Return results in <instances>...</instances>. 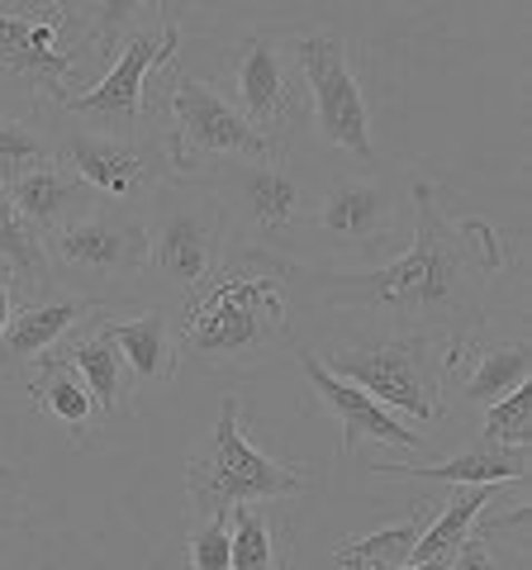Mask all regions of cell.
I'll return each instance as SVG.
<instances>
[{"label":"cell","mask_w":532,"mask_h":570,"mask_svg":"<svg viewBox=\"0 0 532 570\" xmlns=\"http://www.w3.org/2000/svg\"><path fill=\"white\" fill-rule=\"evenodd\" d=\"M410 200L414 238L395 262L366 272H318L295 262L290 295L314 309L376 314L390 333H428L442 343L485 328L490 295L509 272V238L485 219L452 214L433 176H418Z\"/></svg>","instance_id":"6da1fadb"},{"label":"cell","mask_w":532,"mask_h":570,"mask_svg":"<svg viewBox=\"0 0 532 570\" xmlns=\"http://www.w3.org/2000/svg\"><path fill=\"white\" fill-rule=\"evenodd\" d=\"M290 257L228 247L224 262L171 309L176 356L200 371H257L290 347Z\"/></svg>","instance_id":"7a4b0ae2"},{"label":"cell","mask_w":532,"mask_h":570,"mask_svg":"<svg viewBox=\"0 0 532 570\" xmlns=\"http://www.w3.org/2000/svg\"><path fill=\"white\" fill-rule=\"evenodd\" d=\"M195 176L215 190L234 247H257V253H272V257H290L299 234H309L314 186L295 171L290 153L215 163V167H200Z\"/></svg>","instance_id":"3957f363"},{"label":"cell","mask_w":532,"mask_h":570,"mask_svg":"<svg viewBox=\"0 0 532 570\" xmlns=\"http://www.w3.org/2000/svg\"><path fill=\"white\" fill-rule=\"evenodd\" d=\"M144 209H148L144 214V228H148L144 281L162 295V309H176L224 262L228 247H234L228 243L224 209L200 176H171Z\"/></svg>","instance_id":"277c9868"},{"label":"cell","mask_w":532,"mask_h":570,"mask_svg":"<svg viewBox=\"0 0 532 570\" xmlns=\"http://www.w3.org/2000/svg\"><path fill=\"white\" fill-rule=\"evenodd\" d=\"M309 485H314L309 466L276 461L243 433L238 400H224L205 448L186 466V494H190L195 519H224V513H234L243 504H286V499L305 494Z\"/></svg>","instance_id":"5b68a950"},{"label":"cell","mask_w":532,"mask_h":570,"mask_svg":"<svg viewBox=\"0 0 532 570\" xmlns=\"http://www.w3.org/2000/svg\"><path fill=\"white\" fill-rule=\"evenodd\" d=\"M442 352L447 343L428 333H385L371 343H352L328 356V371L347 385H357L390 414H410L418 423L447 419L442 395Z\"/></svg>","instance_id":"8992f818"},{"label":"cell","mask_w":532,"mask_h":570,"mask_svg":"<svg viewBox=\"0 0 532 570\" xmlns=\"http://www.w3.org/2000/svg\"><path fill=\"white\" fill-rule=\"evenodd\" d=\"M176 10H167V20L138 24L129 39L115 48V62L100 71L96 86L86 91H67L52 110L67 124L110 138H144L148 124V77L157 67H171L176 48H181V24L171 20Z\"/></svg>","instance_id":"52a82bcc"},{"label":"cell","mask_w":532,"mask_h":570,"mask_svg":"<svg viewBox=\"0 0 532 570\" xmlns=\"http://www.w3.org/2000/svg\"><path fill=\"white\" fill-rule=\"evenodd\" d=\"M309 100V119L324 148L357 157L362 167H376V142H371V110L352 67V48L343 29H305L286 43Z\"/></svg>","instance_id":"ba28073f"},{"label":"cell","mask_w":532,"mask_h":570,"mask_svg":"<svg viewBox=\"0 0 532 570\" xmlns=\"http://www.w3.org/2000/svg\"><path fill=\"white\" fill-rule=\"evenodd\" d=\"M48 276L52 285H67V295L96 299L105 285H134L144 281L148 262V228L138 209H110L100 205L86 219L58 228L52 238H43Z\"/></svg>","instance_id":"9c48e42d"},{"label":"cell","mask_w":532,"mask_h":570,"mask_svg":"<svg viewBox=\"0 0 532 570\" xmlns=\"http://www.w3.org/2000/svg\"><path fill=\"white\" fill-rule=\"evenodd\" d=\"M162 105H167L162 148L171 157L176 176H195L200 167L238 163V157H272V153H280L234 110V105H228V96L219 91V86L190 77V71L171 67Z\"/></svg>","instance_id":"30bf717a"},{"label":"cell","mask_w":532,"mask_h":570,"mask_svg":"<svg viewBox=\"0 0 532 570\" xmlns=\"http://www.w3.org/2000/svg\"><path fill=\"white\" fill-rule=\"evenodd\" d=\"M48 142H52V157L110 209H144L176 176L162 138H152V134L110 138V134L62 124L58 134H48Z\"/></svg>","instance_id":"8fae6325"},{"label":"cell","mask_w":532,"mask_h":570,"mask_svg":"<svg viewBox=\"0 0 532 570\" xmlns=\"http://www.w3.org/2000/svg\"><path fill=\"white\" fill-rule=\"evenodd\" d=\"M81 24H86L81 6H0V67L10 77L29 81L43 96V105H58L67 96V81L77 77L81 58L100 52L96 43L62 39V33Z\"/></svg>","instance_id":"7c38bea8"},{"label":"cell","mask_w":532,"mask_h":570,"mask_svg":"<svg viewBox=\"0 0 532 570\" xmlns=\"http://www.w3.org/2000/svg\"><path fill=\"white\" fill-rule=\"evenodd\" d=\"M305 86L286 52V39L272 29H253L234 48V71H228V105L253 124V129L286 153V134H295L305 115Z\"/></svg>","instance_id":"4fadbf2b"},{"label":"cell","mask_w":532,"mask_h":570,"mask_svg":"<svg viewBox=\"0 0 532 570\" xmlns=\"http://www.w3.org/2000/svg\"><path fill=\"white\" fill-rule=\"evenodd\" d=\"M528 381H532V343L523 333L485 337V328H475L442 352V395L452 390V400L466 414H485L494 400L513 395Z\"/></svg>","instance_id":"5bb4252c"},{"label":"cell","mask_w":532,"mask_h":570,"mask_svg":"<svg viewBox=\"0 0 532 570\" xmlns=\"http://www.w3.org/2000/svg\"><path fill=\"white\" fill-rule=\"evenodd\" d=\"M100 314L96 299L67 295L58 285L33 291L24 305H14L6 333H0V385H24L52 352H58L77 328Z\"/></svg>","instance_id":"9a60e30c"},{"label":"cell","mask_w":532,"mask_h":570,"mask_svg":"<svg viewBox=\"0 0 532 570\" xmlns=\"http://www.w3.org/2000/svg\"><path fill=\"white\" fill-rule=\"evenodd\" d=\"M309 228L343 253H371V247L395 238L400 195L376 176H338V181H324L314 190Z\"/></svg>","instance_id":"2e32d148"},{"label":"cell","mask_w":532,"mask_h":570,"mask_svg":"<svg viewBox=\"0 0 532 570\" xmlns=\"http://www.w3.org/2000/svg\"><path fill=\"white\" fill-rule=\"evenodd\" d=\"M299 371L309 376V390H314V409H324V414H333V423H338V456L347 461L352 452L362 448V442H385V448H400V452H418L428 448V438L414 433L410 423H400L390 409H381L371 395H362L357 385L338 381L333 371L318 362V356L309 347H299Z\"/></svg>","instance_id":"e0dca14e"},{"label":"cell","mask_w":532,"mask_h":570,"mask_svg":"<svg viewBox=\"0 0 532 570\" xmlns=\"http://www.w3.org/2000/svg\"><path fill=\"white\" fill-rule=\"evenodd\" d=\"M6 195H10V205L20 209V219H24L39 238H52L58 228L77 224V219H86L91 209H100L96 195L86 190L77 176L58 163V157H52V163H43V167H33L29 176H20V181H14Z\"/></svg>","instance_id":"ac0fdd59"},{"label":"cell","mask_w":532,"mask_h":570,"mask_svg":"<svg viewBox=\"0 0 532 570\" xmlns=\"http://www.w3.org/2000/svg\"><path fill=\"white\" fill-rule=\"evenodd\" d=\"M100 328L110 333V343L119 347L124 366H129V381L134 390H148V385H167L181 366L176 356V324H171V309L152 305L134 318H110L100 314Z\"/></svg>","instance_id":"d6986e66"},{"label":"cell","mask_w":532,"mask_h":570,"mask_svg":"<svg viewBox=\"0 0 532 570\" xmlns=\"http://www.w3.org/2000/svg\"><path fill=\"white\" fill-rule=\"evenodd\" d=\"M371 475L381 480H442V485H519V480H528V452H509L500 448V442H490L475 433L466 448H461L456 456H442L433 461V466H371Z\"/></svg>","instance_id":"ffe728a7"},{"label":"cell","mask_w":532,"mask_h":570,"mask_svg":"<svg viewBox=\"0 0 532 570\" xmlns=\"http://www.w3.org/2000/svg\"><path fill=\"white\" fill-rule=\"evenodd\" d=\"M100 314H105V309H100ZM100 314H96L86 328H77V333L67 337V343L52 352V356H62V362L77 371V376L86 381V390L96 395L100 414L110 419V414H129L134 381H129V366H124L119 347L110 343V333L100 328Z\"/></svg>","instance_id":"44dd1931"},{"label":"cell","mask_w":532,"mask_h":570,"mask_svg":"<svg viewBox=\"0 0 532 570\" xmlns=\"http://www.w3.org/2000/svg\"><path fill=\"white\" fill-rule=\"evenodd\" d=\"M24 390L77 448H96V438L105 433V414H100L96 395L86 390V381L62 362V356H48V362L24 381Z\"/></svg>","instance_id":"7402d4cb"},{"label":"cell","mask_w":532,"mask_h":570,"mask_svg":"<svg viewBox=\"0 0 532 570\" xmlns=\"http://www.w3.org/2000/svg\"><path fill=\"white\" fill-rule=\"evenodd\" d=\"M290 528L276 504H243L228 513V570H286Z\"/></svg>","instance_id":"603a6c76"},{"label":"cell","mask_w":532,"mask_h":570,"mask_svg":"<svg viewBox=\"0 0 532 570\" xmlns=\"http://www.w3.org/2000/svg\"><path fill=\"white\" fill-rule=\"evenodd\" d=\"M494 490H500V485L452 490V499L437 509V519H428V528H423V538H418L410 561H447L452 551L471 538V528L485 519V509L494 504Z\"/></svg>","instance_id":"cb8c5ba5"},{"label":"cell","mask_w":532,"mask_h":570,"mask_svg":"<svg viewBox=\"0 0 532 570\" xmlns=\"http://www.w3.org/2000/svg\"><path fill=\"white\" fill-rule=\"evenodd\" d=\"M0 262L10 266V276L29 285L33 291H48L52 276H48V257H43V238L20 219V209L10 205V195L0 190Z\"/></svg>","instance_id":"d4e9b609"},{"label":"cell","mask_w":532,"mask_h":570,"mask_svg":"<svg viewBox=\"0 0 532 570\" xmlns=\"http://www.w3.org/2000/svg\"><path fill=\"white\" fill-rule=\"evenodd\" d=\"M43 163H52V142L43 124L0 115V190H10L20 176H29Z\"/></svg>","instance_id":"484cf974"},{"label":"cell","mask_w":532,"mask_h":570,"mask_svg":"<svg viewBox=\"0 0 532 570\" xmlns=\"http://www.w3.org/2000/svg\"><path fill=\"white\" fill-rule=\"evenodd\" d=\"M423 528H428V509H418L414 519H404V523L366 532V538H357V542H343L338 557H357V561H371V566H410Z\"/></svg>","instance_id":"4316f807"},{"label":"cell","mask_w":532,"mask_h":570,"mask_svg":"<svg viewBox=\"0 0 532 570\" xmlns=\"http://www.w3.org/2000/svg\"><path fill=\"white\" fill-rule=\"evenodd\" d=\"M475 433L500 442L509 452H528V442H532V381L519 385L513 395L494 400L481 414V423H475Z\"/></svg>","instance_id":"83f0119b"},{"label":"cell","mask_w":532,"mask_h":570,"mask_svg":"<svg viewBox=\"0 0 532 570\" xmlns=\"http://www.w3.org/2000/svg\"><path fill=\"white\" fill-rule=\"evenodd\" d=\"M186 570H228V513L200 519L186 538Z\"/></svg>","instance_id":"f1b7e54d"},{"label":"cell","mask_w":532,"mask_h":570,"mask_svg":"<svg viewBox=\"0 0 532 570\" xmlns=\"http://www.w3.org/2000/svg\"><path fill=\"white\" fill-rule=\"evenodd\" d=\"M24 513H29V499H24V480L14 466H0V542L10 532L24 528Z\"/></svg>","instance_id":"f546056e"},{"label":"cell","mask_w":532,"mask_h":570,"mask_svg":"<svg viewBox=\"0 0 532 570\" xmlns=\"http://www.w3.org/2000/svg\"><path fill=\"white\" fill-rule=\"evenodd\" d=\"M338 570H447V561H410V566H371V561H357V557H338L333 551Z\"/></svg>","instance_id":"4dcf8cb0"},{"label":"cell","mask_w":532,"mask_h":570,"mask_svg":"<svg viewBox=\"0 0 532 570\" xmlns=\"http://www.w3.org/2000/svg\"><path fill=\"white\" fill-rule=\"evenodd\" d=\"M14 291H20V281H14V276H10V266L0 262V333H6L10 314H14Z\"/></svg>","instance_id":"1f68e13d"}]
</instances>
